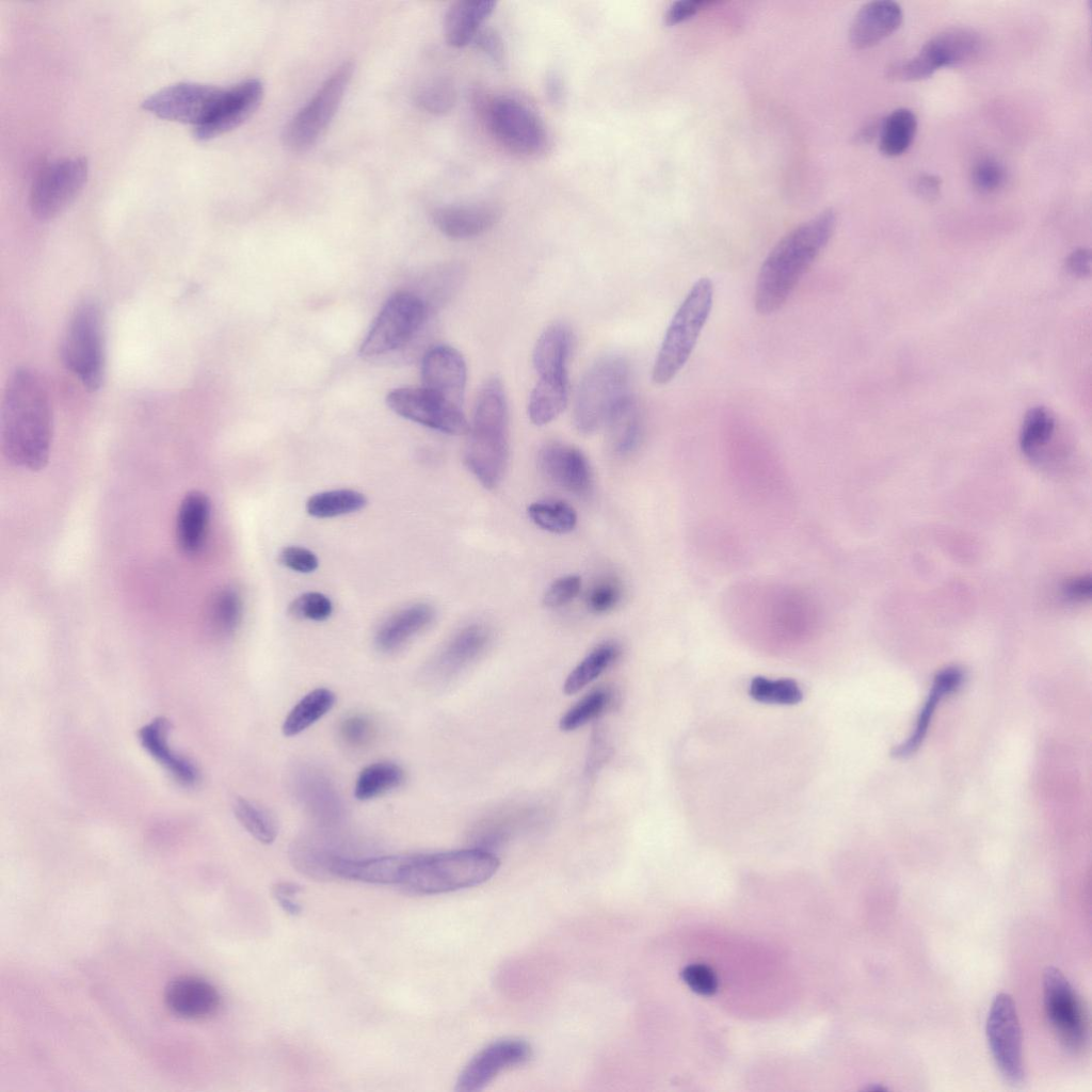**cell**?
<instances>
[{"label":"cell","instance_id":"cell-15","mask_svg":"<svg viewBox=\"0 0 1092 1092\" xmlns=\"http://www.w3.org/2000/svg\"><path fill=\"white\" fill-rule=\"evenodd\" d=\"M386 403L397 415L445 434L463 435L469 430L462 408L422 386L396 388L387 395Z\"/></svg>","mask_w":1092,"mask_h":1092},{"label":"cell","instance_id":"cell-55","mask_svg":"<svg viewBox=\"0 0 1092 1092\" xmlns=\"http://www.w3.org/2000/svg\"><path fill=\"white\" fill-rule=\"evenodd\" d=\"M298 884L291 882H279L273 886V897L278 905L289 915L296 916L302 912L298 902V894L301 892Z\"/></svg>","mask_w":1092,"mask_h":1092},{"label":"cell","instance_id":"cell-50","mask_svg":"<svg viewBox=\"0 0 1092 1092\" xmlns=\"http://www.w3.org/2000/svg\"><path fill=\"white\" fill-rule=\"evenodd\" d=\"M684 982L695 993L703 996L713 995L718 989L714 971L705 964H690L681 970Z\"/></svg>","mask_w":1092,"mask_h":1092},{"label":"cell","instance_id":"cell-48","mask_svg":"<svg viewBox=\"0 0 1092 1092\" xmlns=\"http://www.w3.org/2000/svg\"><path fill=\"white\" fill-rule=\"evenodd\" d=\"M289 612L298 619L321 622L331 616L333 604L323 593L306 592L290 604Z\"/></svg>","mask_w":1092,"mask_h":1092},{"label":"cell","instance_id":"cell-17","mask_svg":"<svg viewBox=\"0 0 1092 1092\" xmlns=\"http://www.w3.org/2000/svg\"><path fill=\"white\" fill-rule=\"evenodd\" d=\"M489 641L491 631L485 625L464 627L428 663L423 679L434 686L449 684L485 652Z\"/></svg>","mask_w":1092,"mask_h":1092},{"label":"cell","instance_id":"cell-46","mask_svg":"<svg viewBox=\"0 0 1092 1092\" xmlns=\"http://www.w3.org/2000/svg\"><path fill=\"white\" fill-rule=\"evenodd\" d=\"M973 187L982 194H991L1003 187L1007 172L1001 162L992 157L981 158L970 171Z\"/></svg>","mask_w":1092,"mask_h":1092},{"label":"cell","instance_id":"cell-3","mask_svg":"<svg viewBox=\"0 0 1092 1092\" xmlns=\"http://www.w3.org/2000/svg\"><path fill=\"white\" fill-rule=\"evenodd\" d=\"M464 462L473 477L488 489L502 481L510 454L509 412L502 383L488 379L477 397L467 432Z\"/></svg>","mask_w":1092,"mask_h":1092},{"label":"cell","instance_id":"cell-43","mask_svg":"<svg viewBox=\"0 0 1092 1092\" xmlns=\"http://www.w3.org/2000/svg\"><path fill=\"white\" fill-rule=\"evenodd\" d=\"M209 619L213 628L223 633H232L241 623L243 603L239 592L226 587L218 591L210 603Z\"/></svg>","mask_w":1092,"mask_h":1092},{"label":"cell","instance_id":"cell-40","mask_svg":"<svg viewBox=\"0 0 1092 1092\" xmlns=\"http://www.w3.org/2000/svg\"><path fill=\"white\" fill-rule=\"evenodd\" d=\"M1056 430V420L1053 414L1044 406L1030 408L1024 418L1021 434V450L1029 456H1034L1051 439Z\"/></svg>","mask_w":1092,"mask_h":1092},{"label":"cell","instance_id":"cell-54","mask_svg":"<svg viewBox=\"0 0 1092 1092\" xmlns=\"http://www.w3.org/2000/svg\"><path fill=\"white\" fill-rule=\"evenodd\" d=\"M712 0H681L674 2L667 11L664 19L668 26L680 23L696 15L704 9L713 5Z\"/></svg>","mask_w":1092,"mask_h":1092},{"label":"cell","instance_id":"cell-53","mask_svg":"<svg viewBox=\"0 0 1092 1092\" xmlns=\"http://www.w3.org/2000/svg\"><path fill=\"white\" fill-rule=\"evenodd\" d=\"M371 734L372 724L362 716L348 717L340 725L342 739L353 746L365 744L370 739Z\"/></svg>","mask_w":1092,"mask_h":1092},{"label":"cell","instance_id":"cell-2","mask_svg":"<svg viewBox=\"0 0 1092 1092\" xmlns=\"http://www.w3.org/2000/svg\"><path fill=\"white\" fill-rule=\"evenodd\" d=\"M836 214L825 210L786 234L764 260L755 286L757 312L770 315L788 300L801 278L828 245Z\"/></svg>","mask_w":1092,"mask_h":1092},{"label":"cell","instance_id":"cell-24","mask_svg":"<svg viewBox=\"0 0 1092 1092\" xmlns=\"http://www.w3.org/2000/svg\"><path fill=\"white\" fill-rule=\"evenodd\" d=\"M902 18V9L895 1L868 2L853 18L849 31L850 42L857 49L869 48L896 31Z\"/></svg>","mask_w":1092,"mask_h":1092},{"label":"cell","instance_id":"cell-57","mask_svg":"<svg viewBox=\"0 0 1092 1092\" xmlns=\"http://www.w3.org/2000/svg\"><path fill=\"white\" fill-rule=\"evenodd\" d=\"M942 180L932 174H920L913 181V190L924 200L932 202L941 192Z\"/></svg>","mask_w":1092,"mask_h":1092},{"label":"cell","instance_id":"cell-22","mask_svg":"<svg viewBox=\"0 0 1092 1092\" xmlns=\"http://www.w3.org/2000/svg\"><path fill=\"white\" fill-rule=\"evenodd\" d=\"M436 228L451 239H470L492 229L500 220L499 207L486 202L436 207L432 213Z\"/></svg>","mask_w":1092,"mask_h":1092},{"label":"cell","instance_id":"cell-23","mask_svg":"<svg viewBox=\"0 0 1092 1092\" xmlns=\"http://www.w3.org/2000/svg\"><path fill=\"white\" fill-rule=\"evenodd\" d=\"M164 1000L172 1013L187 1019L210 1017L221 1006V996L215 986L195 976L173 979L165 989Z\"/></svg>","mask_w":1092,"mask_h":1092},{"label":"cell","instance_id":"cell-33","mask_svg":"<svg viewBox=\"0 0 1092 1092\" xmlns=\"http://www.w3.org/2000/svg\"><path fill=\"white\" fill-rule=\"evenodd\" d=\"M335 693L327 688H317L305 694L285 718L282 732L293 737L325 716L334 706Z\"/></svg>","mask_w":1092,"mask_h":1092},{"label":"cell","instance_id":"cell-61","mask_svg":"<svg viewBox=\"0 0 1092 1092\" xmlns=\"http://www.w3.org/2000/svg\"><path fill=\"white\" fill-rule=\"evenodd\" d=\"M867 1090H869V1091H887V1088H885V1087H883L881 1085H876V1086L869 1087Z\"/></svg>","mask_w":1092,"mask_h":1092},{"label":"cell","instance_id":"cell-39","mask_svg":"<svg viewBox=\"0 0 1092 1092\" xmlns=\"http://www.w3.org/2000/svg\"><path fill=\"white\" fill-rule=\"evenodd\" d=\"M616 702L610 688H597L579 700L560 719V728L572 732L594 721L610 710Z\"/></svg>","mask_w":1092,"mask_h":1092},{"label":"cell","instance_id":"cell-12","mask_svg":"<svg viewBox=\"0 0 1092 1092\" xmlns=\"http://www.w3.org/2000/svg\"><path fill=\"white\" fill-rule=\"evenodd\" d=\"M87 173L89 164L83 157L61 159L45 166L31 188L32 213L39 220L57 216L80 193Z\"/></svg>","mask_w":1092,"mask_h":1092},{"label":"cell","instance_id":"cell-30","mask_svg":"<svg viewBox=\"0 0 1092 1092\" xmlns=\"http://www.w3.org/2000/svg\"><path fill=\"white\" fill-rule=\"evenodd\" d=\"M573 336L571 330L556 323L548 326L539 337L533 350V366L540 378H565L571 355Z\"/></svg>","mask_w":1092,"mask_h":1092},{"label":"cell","instance_id":"cell-29","mask_svg":"<svg viewBox=\"0 0 1092 1092\" xmlns=\"http://www.w3.org/2000/svg\"><path fill=\"white\" fill-rule=\"evenodd\" d=\"M963 679L964 673L959 667H948L936 674L929 695L918 714L914 732L905 742L893 750V756L908 757L919 749L938 703L945 695L956 691Z\"/></svg>","mask_w":1092,"mask_h":1092},{"label":"cell","instance_id":"cell-32","mask_svg":"<svg viewBox=\"0 0 1092 1092\" xmlns=\"http://www.w3.org/2000/svg\"><path fill=\"white\" fill-rule=\"evenodd\" d=\"M568 401V380L565 378H539L528 402V415L536 425H544L556 419Z\"/></svg>","mask_w":1092,"mask_h":1092},{"label":"cell","instance_id":"cell-52","mask_svg":"<svg viewBox=\"0 0 1092 1092\" xmlns=\"http://www.w3.org/2000/svg\"><path fill=\"white\" fill-rule=\"evenodd\" d=\"M473 43L497 66L502 67L504 65L507 61L505 46L501 35L496 30L482 28Z\"/></svg>","mask_w":1092,"mask_h":1092},{"label":"cell","instance_id":"cell-16","mask_svg":"<svg viewBox=\"0 0 1092 1092\" xmlns=\"http://www.w3.org/2000/svg\"><path fill=\"white\" fill-rule=\"evenodd\" d=\"M222 91L209 84L179 82L144 99L142 108L160 118L192 124L195 128L210 116Z\"/></svg>","mask_w":1092,"mask_h":1092},{"label":"cell","instance_id":"cell-49","mask_svg":"<svg viewBox=\"0 0 1092 1092\" xmlns=\"http://www.w3.org/2000/svg\"><path fill=\"white\" fill-rule=\"evenodd\" d=\"M581 578L567 575L555 580L546 590L543 603L548 608L562 607L572 601L580 592Z\"/></svg>","mask_w":1092,"mask_h":1092},{"label":"cell","instance_id":"cell-6","mask_svg":"<svg viewBox=\"0 0 1092 1092\" xmlns=\"http://www.w3.org/2000/svg\"><path fill=\"white\" fill-rule=\"evenodd\" d=\"M630 367L617 355L594 363L582 376L573 412L575 428L592 434L605 428L615 408L630 392Z\"/></svg>","mask_w":1092,"mask_h":1092},{"label":"cell","instance_id":"cell-5","mask_svg":"<svg viewBox=\"0 0 1092 1092\" xmlns=\"http://www.w3.org/2000/svg\"><path fill=\"white\" fill-rule=\"evenodd\" d=\"M713 285L707 277L693 284L674 314L652 370L658 385L671 382L688 362L710 315Z\"/></svg>","mask_w":1092,"mask_h":1092},{"label":"cell","instance_id":"cell-34","mask_svg":"<svg viewBox=\"0 0 1092 1092\" xmlns=\"http://www.w3.org/2000/svg\"><path fill=\"white\" fill-rule=\"evenodd\" d=\"M620 655L617 643L607 641L598 644L569 672L563 685L564 693L571 695L582 690L607 671Z\"/></svg>","mask_w":1092,"mask_h":1092},{"label":"cell","instance_id":"cell-10","mask_svg":"<svg viewBox=\"0 0 1092 1092\" xmlns=\"http://www.w3.org/2000/svg\"><path fill=\"white\" fill-rule=\"evenodd\" d=\"M981 49L982 41L978 33L966 28H951L930 38L914 57L892 63L886 76L900 81L926 79L941 67L974 60Z\"/></svg>","mask_w":1092,"mask_h":1092},{"label":"cell","instance_id":"cell-31","mask_svg":"<svg viewBox=\"0 0 1092 1092\" xmlns=\"http://www.w3.org/2000/svg\"><path fill=\"white\" fill-rule=\"evenodd\" d=\"M609 441L617 454L632 452L640 444L643 430L642 408L631 394L613 412L606 427Z\"/></svg>","mask_w":1092,"mask_h":1092},{"label":"cell","instance_id":"cell-14","mask_svg":"<svg viewBox=\"0 0 1092 1092\" xmlns=\"http://www.w3.org/2000/svg\"><path fill=\"white\" fill-rule=\"evenodd\" d=\"M986 1039L993 1059L1002 1076L1013 1083L1024 1078L1022 1030L1012 997L995 996L986 1018Z\"/></svg>","mask_w":1092,"mask_h":1092},{"label":"cell","instance_id":"cell-28","mask_svg":"<svg viewBox=\"0 0 1092 1092\" xmlns=\"http://www.w3.org/2000/svg\"><path fill=\"white\" fill-rule=\"evenodd\" d=\"M435 611L428 604L404 608L387 619L376 631L374 643L383 653L403 647L413 637L425 629L434 620Z\"/></svg>","mask_w":1092,"mask_h":1092},{"label":"cell","instance_id":"cell-19","mask_svg":"<svg viewBox=\"0 0 1092 1092\" xmlns=\"http://www.w3.org/2000/svg\"><path fill=\"white\" fill-rule=\"evenodd\" d=\"M263 85L258 79H247L223 89L210 116L194 128V136L207 141L243 124L259 107Z\"/></svg>","mask_w":1092,"mask_h":1092},{"label":"cell","instance_id":"cell-26","mask_svg":"<svg viewBox=\"0 0 1092 1092\" xmlns=\"http://www.w3.org/2000/svg\"><path fill=\"white\" fill-rule=\"evenodd\" d=\"M211 514L209 498L202 492L188 493L176 517V541L186 555H196L204 547Z\"/></svg>","mask_w":1092,"mask_h":1092},{"label":"cell","instance_id":"cell-45","mask_svg":"<svg viewBox=\"0 0 1092 1092\" xmlns=\"http://www.w3.org/2000/svg\"><path fill=\"white\" fill-rule=\"evenodd\" d=\"M415 99L424 111L441 115L453 109L456 102V91L450 80L436 78L423 83L417 91Z\"/></svg>","mask_w":1092,"mask_h":1092},{"label":"cell","instance_id":"cell-18","mask_svg":"<svg viewBox=\"0 0 1092 1092\" xmlns=\"http://www.w3.org/2000/svg\"><path fill=\"white\" fill-rule=\"evenodd\" d=\"M531 1054L530 1045L524 1040L495 1041L476 1054L465 1065L456 1080L455 1091H481L502 1071L526 1063Z\"/></svg>","mask_w":1092,"mask_h":1092},{"label":"cell","instance_id":"cell-13","mask_svg":"<svg viewBox=\"0 0 1092 1092\" xmlns=\"http://www.w3.org/2000/svg\"><path fill=\"white\" fill-rule=\"evenodd\" d=\"M1046 1017L1058 1039L1069 1050H1080L1087 1040V1024L1080 1000L1065 976L1047 967L1043 976Z\"/></svg>","mask_w":1092,"mask_h":1092},{"label":"cell","instance_id":"cell-4","mask_svg":"<svg viewBox=\"0 0 1092 1092\" xmlns=\"http://www.w3.org/2000/svg\"><path fill=\"white\" fill-rule=\"evenodd\" d=\"M498 857L478 847L408 857L400 886L419 895H437L480 885L499 868Z\"/></svg>","mask_w":1092,"mask_h":1092},{"label":"cell","instance_id":"cell-11","mask_svg":"<svg viewBox=\"0 0 1092 1092\" xmlns=\"http://www.w3.org/2000/svg\"><path fill=\"white\" fill-rule=\"evenodd\" d=\"M485 115L492 135L508 151L520 157H534L546 149L548 133L543 121L519 99L510 96L494 98Z\"/></svg>","mask_w":1092,"mask_h":1092},{"label":"cell","instance_id":"cell-38","mask_svg":"<svg viewBox=\"0 0 1092 1092\" xmlns=\"http://www.w3.org/2000/svg\"><path fill=\"white\" fill-rule=\"evenodd\" d=\"M366 504L367 498L363 493L341 488L310 496L306 502V511L312 517L331 518L359 511Z\"/></svg>","mask_w":1092,"mask_h":1092},{"label":"cell","instance_id":"cell-47","mask_svg":"<svg viewBox=\"0 0 1092 1092\" xmlns=\"http://www.w3.org/2000/svg\"><path fill=\"white\" fill-rule=\"evenodd\" d=\"M622 598V587L613 577L597 580L589 590L585 603L588 609L596 614L611 611Z\"/></svg>","mask_w":1092,"mask_h":1092},{"label":"cell","instance_id":"cell-21","mask_svg":"<svg viewBox=\"0 0 1092 1092\" xmlns=\"http://www.w3.org/2000/svg\"><path fill=\"white\" fill-rule=\"evenodd\" d=\"M541 472L560 488L582 497L590 494L593 475L585 455L576 447L552 441L537 453Z\"/></svg>","mask_w":1092,"mask_h":1092},{"label":"cell","instance_id":"cell-7","mask_svg":"<svg viewBox=\"0 0 1092 1092\" xmlns=\"http://www.w3.org/2000/svg\"><path fill=\"white\" fill-rule=\"evenodd\" d=\"M105 324L100 306L80 303L73 311L61 341L66 369L90 391L98 390L106 370Z\"/></svg>","mask_w":1092,"mask_h":1092},{"label":"cell","instance_id":"cell-8","mask_svg":"<svg viewBox=\"0 0 1092 1092\" xmlns=\"http://www.w3.org/2000/svg\"><path fill=\"white\" fill-rule=\"evenodd\" d=\"M353 71L352 62L339 65L312 97L293 115L282 134L286 148L294 152H302L317 143L337 113Z\"/></svg>","mask_w":1092,"mask_h":1092},{"label":"cell","instance_id":"cell-60","mask_svg":"<svg viewBox=\"0 0 1092 1092\" xmlns=\"http://www.w3.org/2000/svg\"><path fill=\"white\" fill-rule=\"evenodd\" d=\"M1065 594L1075 600L1089 599L1092 591L1090 577H1077L1069 581L1064 588Z\"/></svg>","mask_w":1092,"mask_h":1092},{"label":"cell","instance_id":"cell-25","mask_svg":"<svg viewBox=\"0 0 1092 1092\" xmlns=\"http://www.w3.org/2000/svg\"><path fill=\"white\" fill-rule=\"evenodd\" d=\"M168 729L170 724L165 718H156L139 730L140 742L177 782L193 785L198 780V770L192 761L170 749Z\"/></svg>","mask_w":1092,"mask_h":1092},{"label":"cell","instance_id":"cell-44","mask_svg":"<svg viewBox=\"0 0 1092 1092\" xmlns=\"http://www.w3.org/2000/svg\"><path fill=\"white\" fill-rule=\"evenodd\" d=\"M749 691L755 701L766 704L794 705L803 697L799 685L789 678L769 679L757 676L751 680Z\"/></svg>","mask_w":1092,"mask_h":1092},{"label":"cell","instance_id":"cell-59","mask_svg":"<svg viewBox=\"0 0 1092 1092\" xmlns=\"http://www.w3.org/2000/svg\"><path fill=\"white\" fill-rule=\"evenodd\" d=\"M545 93L550 103L560 106L564 101L565 86L561 76L555 71L549 73L545 79Z\"/></svg>","mask_w":1092,"mask_h":1092},{"label":"cell","instance_id":"cell-41","mask_svg":"<svg viewBox=\"0 0 1092 1092\" xmlns=\"http://www.w3.org/2000/svg\"><path fill=\"white\" fill-rule=\"evenodd\" d=\"M527 511L536 526L549 532L566 533L577 525L576 511L562 500H539L532 502Z\"/></svg>","mask_w":1092,"mask_h":1092},{"label":"cell","instance_id":"cell-36","mask_svg":"<svg viewBox=\"0 0 1092 1092\" xmlns=\"http://www.w3.org/2000/svg\"><path fill=\"white\" fill-rule=\"evenodd\" d=\"M405 778L404 770L390 761H379L365 767L357 775L354 796L368 801L398 788Z\"/></svg>","mask_w":1092,"mask_h":1092},{"label":"cell","instance_id":"cell-27","mask_svg":"<svg viewBox=\"0 0 1092 1092\" xmlns=\"http://www.w3.org/2000/svg\"><path fill=\"white\" fill-rule=\"evenodd\" d=\"M496 5L497 2L492 0L453 2L444 18V35L447 44L454 48H463L473 42Z\"/></svg>","mask_w":1092,"mask_h":1092},{"label":"cell","instance_id":"cell-1","mask_svg":"<svg viewBox=\"0 0 1092 1092\" xmlns=\"http://www.w3.org/2000/svg\"><path fill=\"white\" fill-rule=\"evenodd\" d=\"M1 449L14 466L39 470L49 460L52 405L44 378L17 367L9 376L1 403Z\"/></svg>","mask_w":1092,"mask_h":1092},{"label":"cell","instance_id":"cell-35","mask_svg":"<svg viewBox=\"0 0 1092 1092\" xmlns=\"http://www.w3.org/2000/svg\"><path fill=\"white\" fill-rule=\"evenodd\" d=\"M917 130V118L906 108L894 110L882 118L879 131V147L883 155L896 157L912 144Z\"/></svg>","mask_w":1092,"mask_h":1092},{"label":"cell","instance_id":"cell-37","mask_svg":"<svg viewBox=\"0 0 1092 1092\" xmlns=\"http://www.w3.org/2000/svg\"><path fill=\"white\" fill-rule=\"evenodd\" d=\"M298 790L301 800L319 820L328 822L337 818L340 805L327 780L308 771L300 777Z\"/></svg>","mask_w":1092,"mask_h":1092},{"label":"cell","instance_id":"cell-20","mask_svg":"<svg viewBox=\"0 0 1092 1092\" xmlns=\"http://www.w3.org/2000/svg\"><path fill=\"white\" fill-rule=\"evenodd\" d=\"M467 368L462 354L450 346L431 348L421 362V386L462 408L464 402Z\"/></svg>","mask_w":1092,"mask_h":1092},{"label":"cell","instance_id":"cell-51","mask_svg":"<svg viewBox=\"0 0 1092 1092\" xmlns=\"http://www.w3.org/2000/svg\"><path fill=\"white\" fill-rule=\"evenodd\" d=\"M278 561L285 567L303 574L312 573L319 566L316 553L301 546L284 547L278 553Z\"/></svg>","mask_w":1092,"mask_h":1092},{"label":"cell","instance_id":"cell-9","mask_svg":"<svg viewBox=\"0 0 1092 1092\" xmlns=\"http://www.w3.org/2000/svg\"><path fill=\"white\" fill-rule=\"evenodd\" d=\"M428 315L429 305L421 296L408 291L392 294L368 331L359 353L374 357L404 347L423 326Z\"/></svg>","mask_w":1092,"mask_h":1092},{"label":"cell","instance_id":"cell-58","mask_svg":"<svg viewBox=\"0 0 1092 1092\" xmlns=\"http://www.w3.org/2000/svg\"><path fill=\"white\" fill-rule=\"evenodd\" d=\"M1067 271L1076 277H1087L1091 273V254L1087 248H1077L1066 258Z\"/></svg>","mask_w":1092,"mask_h":1092},{"label":"cell","instance_id":"cell-56","mask_svg":"<svg viewBox=\"0 0 1092 1092\" xmlns=\"http://www.w3.org/2000/svg\"><path fill=\"white\" fill-rule=\"evenodd\" d=\"M605 738L600 730L592 738L587 761L588 773H595L609 756V746Z\"/></svg>","mask_w":1092,"mask_h":1092},{"label":"cell","instance_id":"cell-42","mask_svg":"<svg viewBox=\"0 0 1092 1092\" xmlns=\"http://www.w3.org/2000/svg\"><path fill=\"white\" fill-rule=\"evenodd\" d=\"M234 813L243 828L259 842L272 844L278 833L275 818L261 806L244 799L237 798Z\"/></svg>","mask_w":1092,"mask_h":1092}]
</instances>
